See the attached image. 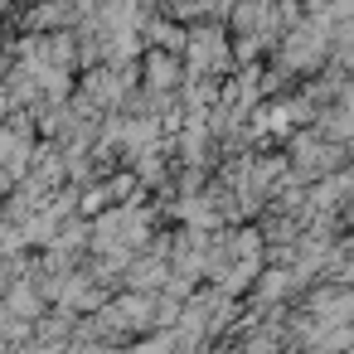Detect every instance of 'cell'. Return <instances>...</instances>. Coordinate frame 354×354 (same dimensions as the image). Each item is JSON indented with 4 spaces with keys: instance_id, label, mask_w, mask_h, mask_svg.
Masks as SVG:
<instances>
[{
    "instance_id": "6da1fadb",
    "label": "cell",
    "mask_w": 354,
    "mask_h": 354,
    "mask_svg": "<svg viewBox=\"0 0 354 354\" xmlns=\"http://www.w3.org/2000/svg\"><path fill=\"white\" fill-rule=\"evenodd\" d=\"M151 83H156V88L175 83V64H165V59H151Z\"/></svg>"
}]
</instances>
